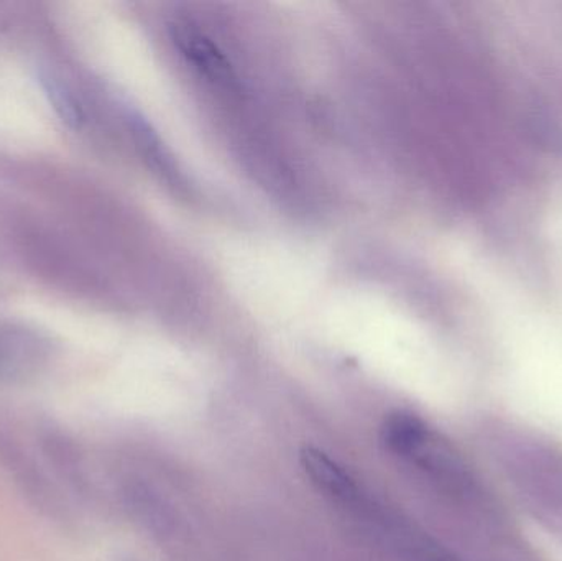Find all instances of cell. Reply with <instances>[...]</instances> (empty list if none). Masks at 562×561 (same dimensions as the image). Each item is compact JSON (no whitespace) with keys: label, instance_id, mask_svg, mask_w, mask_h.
Here are the masks:
<instances>
[{"label":"cell","instance_id":"cell-3","mask_svg":"<svg viewBox=\"0 0 562 561\" xmlns=\"http://www.w3.org/2000/svg\"><path fill=\"white\" fill-rule=\"evenodd\" d=\"M40 82H42L43 91H45L49 104L58 112L61 121L66 122L71 128L81 127L85 115H82L81 105L76 101L71 89L61 79L56 78L53 72H40Z\"/></svg>","mask_w":562,"mask_h":561},{"label":"cell","instance_id":"cell-1","mask_svg":"<svg viewBox=\"0 0 562 561\" xmlns=\"http://www.w3.org/2000/svg\"><path fill=\"white\" fill-rule=\"evenodd\" d=\"M300 460L311 483L334 503H346L352 496L356 487H359L349 471L344 470L333 458L327 457L317 448L304 447Z\"/></svg>","mask_w":562,"mask_h":561},{"label":"cell","instance_id":"cell-2","mask_svg":"<svg viewBox=\"0 0 562 561\" xmlns=\"http://www.w3.org/2000/svg\"><path fill=\"white\" fill-rule=\"evenodd\" d=\"M431 438L422 418L408 412H395L383 422L380 440L390 453L412 460Z\"/></svg>","mask_w":562,"mask_h":561}]
</instances>
